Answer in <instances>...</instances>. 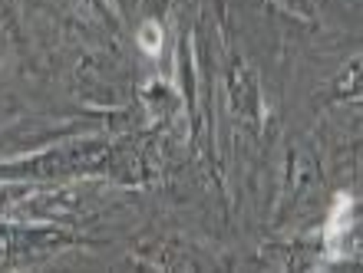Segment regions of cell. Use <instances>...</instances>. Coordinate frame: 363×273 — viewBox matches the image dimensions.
I'll use <instances>...</instances> for the list:
<instances>
[{"instance_id":"cell-1","label":"cell","mask_w":363,"mask_h":273,"mask_svg":"<svg viewBox=\"0 0 363 273\" xmlns=\"http://www.w3.org/2000/svg\"><path fill=\"white\" fill-rule=\"evenodd\" d=\"M139 47L145 50V53H149V57H155V53H159V50H162V27H159V23H155V20H145L143 23V30H139Z\"/></svg>"}]
</instances>
